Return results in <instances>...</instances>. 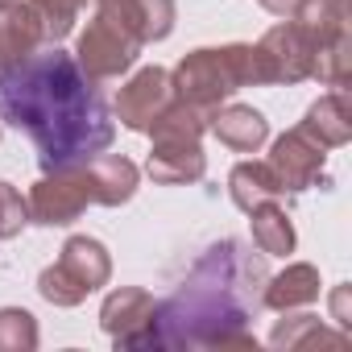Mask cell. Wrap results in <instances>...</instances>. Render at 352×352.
<instances>
[{
  "label": "cell",
  "instance_id": "6da1fadb",
  "mask_svg": "<svg viewBox=\"0 0 352 352\" xmlns=\"http://www.w3.org/2000/svg\"><path fill=\"white\" fill-rule=\"evenodd\" d=\"M0 124L30 133L42 170L91 162L116 137L96 83L75 67V54L58 46L46 54L34 50L25 63L0 71Z\"/></svg>",
  "mask_w": 352,
  "mask_h": 352
},
{
  "label": "cell",
  "instance_id": "7a4b0ae2",
  "mask_svg": "<svg viewBox=\"0 0 352 352\" xmlns=\"http://www.w3.org/2000/svg\"><path fill=\"white\" fill-rule=\"evenodd\" d=\"M265 253L249 249L245 241L212 245L187 282L153 311V340L149 348H253L257 336L249 331L253 311L261 307L265 290Z\"/></svg>",
  "mask_w": 352,
  "mask_h": 352
},
{
  "label": "cell",
  "instance_id": "3957f363",
  "mask_svg": "<svg viewBox=\"0 0 352 352\" xmlns=\"http://www.w3.org/2000/svg\"><path fill=\"white\" fill-rule=\"evenodd\" d=\"M170 87L183 104L212 112L224 100H232L241 87H261V67L253 42H228V46H199L179 58L170 71Z\"/></svg>",
  "mask_w": 352,
  "mask_h": 352
},
{
  "label": "cell",
  "instance_id": "277c9868",
  "mask_svg": "<svg viewBox=\"0 0 352 352\" xmlns=\"http://www.w3.org/2000/svg\"><path fill=\"white\" fill-rule=\"evenodd\" d=\"M108 278H112V257H108L104 241H96V236H71L63 245L58 261L38 274V294L50 307H79L87 294H96L100 286H108Z\"/></svg>",
  "mask_w": 352,
  "mask_h": 352
},
{
  "label": "cell",
  "instance_id": "5b68a950",
  "mask_svg": "<svg viewBox=\"0 0 352 352\" xmlns=\"http://www.w3.org/2000/svg\"><path fill=\"white\" fill-rule=\"evenodd\" d=\"M141 50H145V46H141L116 17H108V13L96 9V17L87 21V30H83L79 42H75V67H79L91 83H112V79H120V75L133 71V63H137Z\"/></svg>",
  "mask_w": 352,
  "mask_h": 352
},
{
  "label": "cell",
  "instance_id": "8992f818",
  "mask_svg": "<svg viewBox=\"0 0 352 352\" xmlns=\"http://www.w3.org/2000/svg\"><path fill=\"white\" fill-rule=\"evenodd\" d=\"M25 204H30V224H42V228H67V224H75L87 212V204H91L87 162L42 170V179L34 183V191L25 195Z\"/></svg>",
  "mask_w": 352,
  "mask_h": 352
},
{
  "label": "cell",
  "instance_id": "52a82bcc",
  "mask_svg": "<svg viewBox=\"0 0 352 352\" xmlns=\"http://www.w3.org/2000/svg\"><path fill=\"white\" fill-rule=\"evenodd\" d=\"M315 42L319 34L302 21H278L274 30L261 34V42H253L257 50V67H261V87L274 83H302L311 79V63H315Z\"/></svg>",
  "mask_w": 352,
  "mask_h": 352
},
{
  "label": "cell",
  "instance_id": "ba28073f",
  "mask_svg": "<svg viewBox=\"0 0 352 352\" xmlns=\"http://www.w3.org/2000/svg\"><path fill=\"white\" fill-rule=\"evenodd\" d=\"M265 162H270V170H274L282 195H302L307 187H315V183L323 179L327 149H323L311 133H302V129L294 124V129H286V133L274 141V149H270Z\"/></svg>",
  "mask_w": 352,
  "mask_h": 352
},
{
  "label": "cell",
  "instance_id": "9c48e42d",
  "mask_svg": "<svg viewBox=\"0 0 352 352\" xmlns=\"http://www.w3.org/2000/svg\"><path fill=\"white\" fill-rule=\"evenodd\" d=\"M153 294L141 286H116L100 307V327L116 348H149L153 340Z\"/></svg>",
  "mask_w": 352,
  "mask_h": 352
},
{
  "label": "cell",
  "instance_id": "30bf717a",
  "mask_svg": "<svg viewBox=\"0 0 352 352\" xmlns=\"http://www.w3.org/2000/svg\"><path fill=\"white\" fill-rule=\"evenodd\" d=\"M170 100H174L170 71H166V67H141V71H133V75L120 83V91H116V120H120L129 133H145Z\"/></svg>",
  "mask_w": 352,
  "mask_h": 352
},
{
  "label": "cell",
  "instance_id": "8fae6325",
  "mask_svg": "<svg viewBox=\"0 0 352 352\" xmlns=\"http://www.w3.org/2000/svg\"><path fill=\"white\" fill-rule=\"evenodd\" d=\"M145 174L157 187H187L208 174V153L199 141H153L145 157Z\"/></svg>",
  "mask_w": 352,
  "mask_h": 352
},
{
  "label": "cell",
  "instance_id": "7c38bea8",
  "mask_svg": "<svg viewBox=\"0 0 352 352\" xmlns=\"http://www.w3.org/2000/svg\"><path fill=\"white\" fill-rule=\"evenodd\" d=\"M96 9L108 13V17H116L141 46L170 38L174 17H179L174 0H96Z\"/></svg>",
  "mask_w": 352,
  "mask_h": 352
},
{
  "label": "cell",
  "instance_id": "4fadbf2b",
  "mask_svg": "<svg viewBox=\"0 0 352 352\" xmlns=\"http://www.w3.org/2000/svg\"><path fill=\"white\" fill-rule=\"evenodd\" d=\"M208 133L220 137V145L236 149V153H257L270 141V120L253 108V104H220L208 112Z\"/></svg>",
  "mask_w": 352,
  "mask_h": 352
},
{
  "label": "cell",
  "instance_id": "5bb4252c",
  "mask_svg": "<svg viewBox=\"0 0 352 352\" xmlns=\"http://www.w3.org/2000/svg\"><path fill=\"white\" fill-rule=\"evenodd\" d=\"M42 42H46V30L30 0H13V5L0 9V71L25 63Z\"/></svg>",
  "mask_w": 352,
  "mask_h": 352
},
{
  "label": "cell",
  "instance_id": "9a60e30c",
  "mask_svg": "<svg viewBox=\"0 0 352 352\" xmlns=\"http://www.w3.org/2000/svg\"><path fill=\"white\" fill-rule=\"evenodd\" d=\"M87 179H91V204L100 208H120L137 195L141 170L124 153H96L87 162Z\"/></svg>",
  "mask_w": 352,
  "mask_h": 352
},
{
  "label": "cell",
  "instance_id": "2e32d148",
  "mask_svg": "<svg viewBox=\"0 0 352 352\" xmlns=\"http://www.w3.org/2000/svg\"><path fill=\"white\" fill-rule=\"evenodd\" d=\"M270 344L282 348V352H294V348H348V331L327 327L319 315L298 307V311H282V319L270 331Z\"/></svg>",
  "mask_w": 352,
  "mask_h": 352
},
{
  "label": "cell",
  "instance_id": "e0dca14e",
  "mask_svg": "<svg viewBox=\"0 0 352 352\" xmlns=\"http://www.w3.org/2000/svg\"><path fill=\"white\" fill-rule=\"evenodd\" d=\"M298 129H302V133H311L323 149H340V145H348V141H352V108H348L344 87H336V91L319 96V100L302 112Z\"/></svg>",
  "mask_w": 352,
  "mask_h": 352
},
{
  "label": "cell",
  "instance_id": "ac0fdd59",
  "mask_svg": "<svg viewBox=\"0 0 352 352\" xmlns=\"http://www.w3.org/2000/svg\"><path fill=\"white\" fill-rule=\"evenodd\" d=\"M319 270L315 265H307V261H294V265H286L282 274H274V278H265V290H261V307H270V311H298V307H311V302H319Z\"/></svg>",
  "mask_w": 352,
  "mask_h": 352
},
{
  "label": "cell",
  "instance_id": "d6986e66",
  "mask_svg": "<svg viewBox=\"0 0 352 352\" xmlns=\"http://www.w3.org/2000/svg\"><path fill=\"white\" fill-rule=\"evenodd\" d=\"M245 216H249V228H253V245L265 257H290L294 253L298 236H294V224H290V216H286V208L278 199H265Z\"/></svg>",
  "mask_w": 352,
  "mask_h": 352
},
{
  "label": "cell",
  "instance_id": "ffe728a7",
  "mask_svg": "<svg viewBox=\"0 0 352 352\" xmlns=\"http://www.w3.org/2000/svg\"><path fill=\"white\" fill-rule=\"evenodd\" d=\"M228 199H232L241 212H253V208L265 204V199H282V187H278V179H274L270 162H261V157L236 162L232 174H228Z\"/></svg>",
  "mask_w": 352,
  "mask_h": 352
},
{
  "label": "cell",
  "instance_id": "44dd1931",
  "mask_svg": "<svg viewBox=\"0 0 352 352\" xmlns=\"http://www.w3.org/2000/svg\"><path fill=\"white\" fill-rule=\"evenodd\" d=\"M348 75H352V38H348V25L331 30V34H319L311 79H319L323 87H348Z\"/></svg>",
  "mask_w": 352,
  "mask_h": 352
},
{
  "label": "cell",
  "instance_id": "7402d4cb",
  "mask_svg": "<svg viewBox=\"0 0 352 352\" xmlns=\"http://www.w3.org/2000/svg\"><path fill=\"white\" fill-rule=\"evenodd\" d=\"M145 133H149V141H204L208 112H199V108H191V104H183L179 96H174Z\"/></svg>",
  "mask_w": 352,
  "mask_h": 352
},
{
  "label": "cell",
  "instance_id": "603a6c76",
  "mask_svg": "<svg viewBox=\"0 0 352 352\" xmlns=\"http://www.w3.org/2000/svg\"><path fill=\"white\" fill-rule=\"evenodd\" d=\"M38 340V319L25 307H0V352H34Z\"/></svg>",
  "mask_w": 352,
  "mask_h": 352
},
{
  "label": "cell",
  "instance_id": "cb8c5ba5",
  "mask_svg": "<svg viewBox=\"0 0 352 352\" xmlns=\"http://www.w3.org/2000/svg\"><path fill=\"white\" fill-rule=\"evenodd\" d=\"M30 5H34V13L42 17L46 42H63V38L75 30L79 13L87 9V0H30Z\"/></svg>",
  "mask_w": 352,
  "mask_h": 352
},
{
  "label": "cell",
  "instance_id": "d4e9b609",
  "mask_svg": "<svg viewBox=\"0 0 352 352\" xmlns=\"http://www.w3.org/2000/svg\"><path fill=\"white\" fill-rule=\"evenodd\" d=\"M25 224H30V204H25V195H21L13 183L0 179V241L21 236Z\"/></svg>",
  "mask_w": 352,
  "mask_h": 352
},
{
  "label": "cell",
  "instance_id": "484cf974",
  "mask_svg": "<svg viewBox=\"0 0 352 352\" xmlns=\"http://www.w3.org/2000/svg\"><path fill=\"white\" fill-rule=\"evenodd\" d=\"M327 302H331V323H336L340 331H348V336H352V286H348V282H340V286L331 290V298H327Z\"/></svg>",
  "mask_w": 352,
  "mask_h": 352
},
{
  "label": "cell",
  "instance_id": "4316f807",
  "mask_svg": "<svg viewBox=\"0 0 352 352\" xmlns=\"http://www.w3.org/2000/svg\"><path fill=\"white\" fill-rule=\"evenodd\" d=\"M5 5H13V0H0V9H5Z\"/></svg>",
  "mask_w": 352,
  "mask_h": 352
},
{
  "label": "cell",
  "instance_id": "83f0119b",
  "mask_svg": "<svg viewBox=\"0 0 352 352\" xmlns=\"http://www.w3.org/2000/svg\"><path fill=\"white\" fill-rule=\"evenodd\" d=\"M0 137H5V124H0Z\"/></svg>",
  "mask_w": 352,
  "mask_h": 352
}]
</instances>
